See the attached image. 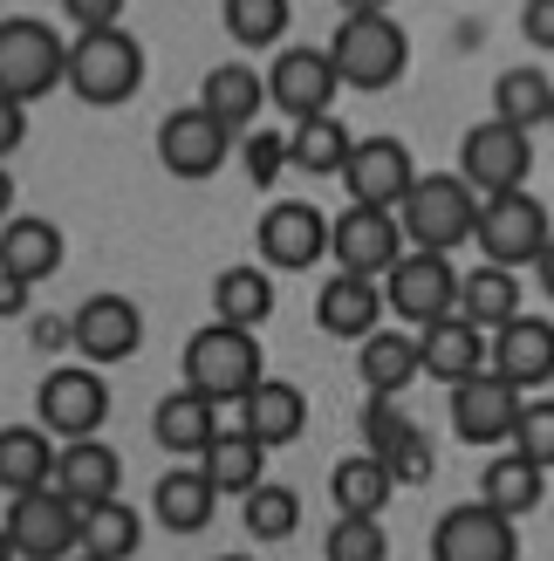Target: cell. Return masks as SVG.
<instances>
[{
  "label": "cell",
  "instance_id": "83f0119b",
  "mask_svg": "<svg viewBox=\"0 0 554 561\" xmlns=\"http://www.w3.org/2000/svg\"><path fill=\"white\" fill-rule=\"evenodd\" d=\"M151 438L164 445V453H192V459H206V445L219 438V404L199 398V390H172V398L151 411Z\"/></svg>",
  "mask_w": 554,
  "mask_h": 561
},
{
  "label": "cell",
  "instance_id": "1f68e13d",
  "mask_svg": "<svg viewBox=\"0 0 554 561\" xmlns=\"http://www.w3.org/2000/svg\"><path fill=\"white\" fill-rule=\"evenodd\" d=\"M199 472L219 486V493H254V486H267V445L254 438V432H219L212 445H206V459H199Z\"/></svg>",
  "mask_w": 554,
  "mask_h": 561
},
{
  "label": "cell",
  "instance_id": "e0dca14e",
  "mask_svg": "<svg viewBox=\"0 0 554 561\" xmlns=\"http://www.w3.org/2000/svg\"><path fill=\"white\" fill-rule=\"evenodd\" d=\"M520 411H528V404H520V390L507 377H493V370H480L473 383L452 390V432L465 445H513Z\"/></svg>",
  "mask_w": 554,
  "mask_h": 561
},
{
  "label": "cell",
  "instance_id": "816d5d0a",
  "mask_svg": "<svg viewBox=\"0 0 554 561\" xmlns=\"http://www.w3.org/2000/svg\"><path fill=\"white\" fill-rule=\"evenodd\" d=\"M547 130H554V117H547Z\"/></svg>",
  "mask_w": 554,
  "mask_h": 561
},
{
  "label": "cell",
  "instance_id": "44dd1931",
  "mask_svg": "<svg viewBox=\"0 0 554 561\" xmlns=\"http://www.w3.org/2000/svg\"><path fill=\"white\" fill-rule=\"evenodd\" d=\"M493 377H507L513 390H541L554 383V322L520 316L493 335Z\"/></svg>",
  "mask_w": 554,
  "mask_h": 561
},
{
  "label": "cell",
  "instance_id": "7dc6e473",
  "mask_svg": "<svg viewBox=\"0 0 554 561\" xmlns=\"http://www.w3.org/2000/svg\"><path fill=\"white\" fill-rule=\"evenodd\" d=\"M0 151H21V103H8V117H0Z\"/></svg>",
  "mask_w": 554,
  "mask_h": 561
},
{
  "label": "cell",
  "instance_id": "d6a6232c",
  "mask_svg": "<svg viewBox=\"0 0 554 561\" xmlns=\"http://www.w3.org/2000/svg\"><path fill=\"white\" fill-rule=\"evenodd\" d=\"M328 493H336V507L343 514H363V520H383V507H391V466H383L377 453H349L336 472H328Z\"/></svg>",
  "mask_w": 554,
  "mask_h": 561
},
{
  "label": "cell",
  "instance_id": "b9f144b4",
  "mask_svg": "<svg viewBox=\"0 0 554 561\" xmlns=\"http://www.w3.org/2000/svg\"><path fill=\"white\" fill-rule=\"evenodd\" d=\"M240 164H246V179L254 185H274L295 164V151H288V137L281 130H246V145H240Z\"/></svg>",
  "mask_w": 554,
  "mask_h": 561
},
{
  "label": "cell",
  "instance_id": "6da1fadb",
  "mask_svg": "<svg viewBox=\"0 0 554 561\" xmlns=\"http://www.w3.org/2000/svg\"><path fill=\"white\" fill-rule=\"evenodd\" d=\"M261 383H267V363H261L254 329H233V322L192 329V343H185V390H199V398H212V404H246Z\"/></svg>",
  "mask_w": 554,
  "mask_h": 561
},
{
  "label": "cell",
  "instance_id": "5b68a950",
  "mask_svg": "<svg viewBox=\"0 0 554 561\" xmlns=\"http://www.w3.org/2000/svg\"><path fill=\"white\" fill-rule=\"evenodd\" d=\"M69 90L90 110H117L145 90V48H137L130 27H109V35H76L69 48Z\"/></svg>",
  "mask_w": 554,
  "mask_h": 561
},
{
  "label": "cell",
  "instance_id": "7c38bea8",
  "mask_svg": "<svg viewBox=\"0 0 554 561\" xmlns=\"http://www.w3.org/2000/svg\"><path fill=\"white\" fill-rule=\"evenodd\" d=\"M227 158H233V130L219 124L212 110H199V103H185V110H172V117L158 124V164L172 179H185V185L212 179Z\"/></svg>",
  "mask_w": 554,
  "mask_h": 561
},
{
  "label": "cell",
  "instance_id": "30bf717a",
  "mask_svg": "<svg viewBox=\"0 0 554 561\" xmlns=\"http://www.w3.org/2000/svg\"><path fill=\"white\" fill-rule=\"evenodd\" d=\"M254 240H261V267L267 274H301V267H315L328 254L336 219H322V206H309V199H274L261 213Z\"/></svg>",
  "mask_w": 554,
  "mask_h": 561
},
{
  "label": "cell",
  "instance_id": "d590c367",
  "mask_svg": "<svg viewBox=\"0 0 554 561\" xmlns=\"http://www.w3.org/2000/svg\"><path fill=\"white\" fill-rule=\"evenodd\" d=\"M493 117L513 124V130H534L554 117V82L547 69H500V82H493Z\"/></svg>",
  "mask_w": 554,
  "mask_h": 561
},
{
  "label": "cell",
  "instance_id": "603a6c76",
  "mask_svg": "<svg viewBox=\"0 0 554 561\" xmlns=\"http://www.w3.org/2000/svg\"><path fill=\"white\" fill-rule=\"evenodd\" d=\"M356 377L370 383V398H404L425 377V350L411 329H377L370 343H356Z\"/></svg>",
  "mask_w": 554,
  "mask_h": 561
},
{
  "label": "cell",
  "instance_id": "60d3db41",
  "mask_svg": "<svg viewBox=\"0 0 554 561\" xmlns=\"http://www.w3.org/2000/svg\"><path fill=\"white\" fill-rule=\"evenodd\" d=\"M383 466H391V480L397 486H425L431 480V472H438V459H431V438H425V425H411L397 445H391V453H377Z\"/></svg>",
  "mask_w": 554,
  "mask_h": 561
},
{
  "label": "cell",
  "instance_id": "484cf974",
  "mask_svg": "<svg viewBox=\"0 0 554 561\" xmlns=\"http://www.w3.org/2000/svg\"><path fill=\"white\" fill-rule=\"evenodd\" d=\"M55 486H62L76 507H103V500H117V486H124V459L109 453L103 438H76V445H62Z\"/></svg>",
  "mask_w": 554,
  "mask_h": 561
},
{
  "label": "cell",
  "instance_id": "c3c4849f",
  "mask_svg": "<svg viewBox=\"0 0 554 561\" xmlns=\"http://www.w3.org/2000/svg\"><path fill=\"white\" fill-rule=\"evenodd\" d=\"M534 280H541V295H547V301H554V240H547V254H541V261H534Z\"/></svg>",
  "mask_w": 554,
  "mask_h": 561
},
{
  "label": "cell",
  "instance_id": "f1b7e54d",
  "mask_svg": "<svg viewBox=\"0 0 554 561\" xmlns=\"http://www.w3.org/2000/svg\"><path fill=\"white\" fill-rule=\"evenodd\" d=\"M240 432H254L267 453L274 445H295L301 432H309V398H301L295 383H281V377H267L254 398L240 404Z\"/></svg>",
  "mask_w": 554,
  "mask_h": 561
},
{
  "label": "cell",
  "instance_id": "9c48e42d",
  "mask_svg": "<svg viewBox=\"0 0 554 561\" xmlns=\"http://www.w3.org/2000/svg\"><path fill=\"white\" fill-rule=\"evenodd\" d=\"M459 267H452V254H411L383 274V301L397 308V316L411 322V329H431V322H446V316H459Z\"/></svg>",
  "mask_w": 554,
  "mask_h": 561
},
{
  "label": "cell",
  "instance_id": "7bdbcfd3",
  "mask_svg": "<svg viewBox=\"0 0 554 561\" xmlns=\"http://www.w3.org/2000/svg\"><path fill=\"white\" fill-rule=\"evenodd\" d=\"M513 453H528L534 466H554V398H528L513 425Z\"/></svg>",
  "mask_w": 554,
  "mask_h": 561
},
{
  "label": "cell",
  "instance_id": "f907efd6",
  "mask_svg": "<svg viewBox=\"0 0 554 561\" xmlns=\"http://www.w3.org/2000/svg\"><path fill=\"white\" fill-rule=\"evenodd\" d=\"M69 561H96V554H69Z\"/></svg>",
  "mask_w": 554,
  "mask_h": 561
},
{
  "label": "cell",
  "instance_id": "2e32d148",
  "mask_svg": "<svg viewBox=\"0 0 554 561\" xmlns=\"http://www.w3.org/2000/svg\"><path fill=\"white\" fill-rule=\"evenodd\" d=\"M431 561H520V527L486 500L452 507L431 527Z\"/></svg>",
  "mask_w": 554,
  "mask_h": 561
},
{
  "label": "cell",
  "instance_id": "7402d4cb",
  "mask_svg": "<svg viewBox=\"0 0 554 561\" xmlns=\"http://www.w3.org/2000/svg\"><path fill=\"white\" fill-rule=\"evenodd\" d=\"M62 227L55 219H35V213H21L0 227V274L14 280V288H35V280H48L55 267H62Z\"/></svg>",
  "mask_w": 554,
  "mask_h": 561
},
{
  "label": "cell",
  "instance_id": "d6986e66",
  "mask_svg": "<svg viewBox=\"0 0 554 561\" xmlns=\"http://www.w3.org/2000/svg\"><path fill=\"white\" fill-rule=\"evenodd\" d=\"M418 350H425V377H438L446 390H459V383H473L480 370H493L486 329H473L465 316H446V322L418 329Z\"/></svg>",
  "mask_w": 554,
  "mask_h": 561
},
{
  "label": "cell",
  "instance_id": "ac0fdd59",
  "mask_svg": "<svg viewBox=\"0 0 554 561\" xmlns=\"http://www.w3.org/2000/svg\"><path fill=\"white\" fill-rule=\"evenodd\" d=\"M69 322H76V350H82L90 370L124 363V356H137V343H145V316H137L130 295H90Z\"/></svg>",
  "mask_w": 554,
  "mask_h": 561
},
{
  "label": "cell",
  "instance_id": "e575fe53",
  "mask_svg": "<svg viewBox=\"0 0 554 561\" xmlns=\"http://www.w3.org/2000/svg\"><path fill=\"white\" fill-rule=\"evenodd\" d=\"M288 151H295V172H309V179H343L349 158H356V137H349V124H336V117H315V124H295Z\"/></svg>",
  "mask_w": 554,
  "mask_h": 561
},
{
  "label": "cell",
  "instance_id": "9a60e30c",
  "mask_svg": "<svg viewBox=\"0 0 554 561\" xmlns=\"http://www.w3.org/2000/svg\"><path fill=\"white\" fill-rule=\"evenodd\" d=\"M418 179L425 172L411 164V151L397 145V137H356V158H349V172H343V192H349V206L397 213Z\"/></svg>",
  "mask_w": 554,
  "mask_h": 561
},
{
  "label": "cell",
  "instance_id": "52a82bcc",
  "mask_svg": "<svg viewBox=\"0 0 554 561\" xmlns=\"http://www.w3.org/2000/svg\"><path fill=\"white\" fill-rule=\"evenodd\" d=\"M8 554L14 561H69V554H82V507L62 486L21 493L8 507Z\"/></svg>",
  "mask_w": 554,
  "mask_h": 561
},
{
  "label": "cell",
  "instance_id": "8fae6325",
  "mask_svg": "<svg viewBox=\"0 0 554 561\" xmlns=\"http://www.w3.org/2000/svg\"><path fill=\"white\" fill-rule=\"evenodd\" d=\"M336 96H343V76L328 62V48H281L267 69V103L295 124H315V117H336Z\"/></svg>",
  "mask_w": 554,
  "mask_h": 561
},
{
  "label": "cell",
  "instance_id": "d4e9b609",
  "mask_svg": "<svg viewBox=\"0 0 554 561\" xmlns=\"http://www.w3.org/2000/svg\"><path fill=\"white\" fill-rule=\"evenodd\" d=\"M55 466H62V453H55L48 425H8L0 432V486H8V500L55 486Z\"/></svg>",
  "mask_w": 554,
  "mask_h": 561
},
{
  "label": "cell",
  "instance_id": "8d00e7d4",
  "mask_svg": "<svg viewBox=\"0 0 554 561\" xmlns=\"http://www.w3.org/2000/svg\"><path fill=\"white\" fill-rule=\"evenodd\" d=\"M145 548V520L124 500H103V507H82V554L96 561H130Z\"/></svg>",
  "mask_w": 554,
  "mask_h": 561
},
{
  "label": "cell",
  "instance_id": "4fadbf2b",
  "mask_svg": "<svg viewBox=\"0 0 554 561\" xmlns=\"http://www.w3.org/2000/svg\"><path fill=\"white\" fill-rule=\"evenodd\" d=\"M328 254H336V274H363V280H383L404 254V219L397 213H377V206H349L336 213V240H328Z\"/></svg>",
  "mask_w": 554,
  "mask_h": 561
},
{
  "label": "cell",
  "instance_id": "5bb4252c",
  "mask_svg": "<svg viewBox=\"0 0 554 561\" xmlns=\"http://www.w3.org/2000/svg\"><path fill=\"white\" fill-rule=\"evenodd\" d=\"M35 411H42V425L55 438H96L103 432V417H109V383L90 370V363H69V370H48L42 390H35Z\"/></svg>",
  "mask_w": 554,
  "mask_h": 561
},
{
  "label": "cell",
  "instance_id": "74e56055",
  "mask_svg": "<svg viewBox=\"0 0 554 561\" xmlns=\"http://www.w3.org/2000/svg\"><path fill=\"white\" fill-rule=\"evenodd\" d=\"M227 35L240 42V48H274L288 35V21H295V8L288 0H227Z\"/></svg>",
  "mask_w": 554,
  "mask_h": 561
},
{
  "label": "cell",
  "instance_id": "f6af8a7d",
  "mask_svg": "<svg viewBox=\"0 0 554 561\" xmlns=\"http://www.w3.org/2000/svg\"><path fill=\"white\" fill-rule=\"evenodd\" d=\"M62 14L82 27V35H109V27H124V0H62Z\"/></svg>",
  "mask_w": 554,
  "mask_h": 561
},
{
  "label": "cell",
  "instance_id": "4dcf8cb0",
  "mask_svg": "<svg viewBox=\"0 0 554 561\" xmlns=\"http://www.w3.org/2000/svg\"><path fill=\"white\" fill-rule=\"evenodd\" d=\"M459 316L473 322V329H486V335H500L507 322H520L528 308H520V274H507V267H473L459 280Z\"/></svg>",
  "mask_w": 554,
  "mask_h": 561
},
{
  "label": "cell",
  "instance_id": "f35d334b",
  "mask_svg": "<svg viewBox=\"0 0 554 561\" xmlns=\"http://www.w3.org/2000/svg\"><path fill=\"white\" fill-rule=\"evenodd\" d=\"M301 527V493L295 486H254L246 493V535L254 541H288Z\"/></svg>",
  "mask_w": 554,
  "mask_h": 561
},
{
  "label": "cell",
  "instance_id": "bcb514c9",
  "mask_svg": "<svg viewBox=\"0 0 554 561\" xmlns=\"http://www.w3.org/2000/svg\"><path fill=\"white\" fill-rule=\"evenodd\" d=\"M520 35L554 55V0H528V8H520Z\"/></svg>",
  "mask_w": 554,
  "mask_h": 561
},
{
  "label": "cell",
  "instance_id": "ab89813d",
  "mask_svg": "<svg viewBox=\"0 0 554 561\" xmlns=\"http://www.w3.org/2000/svg\"><path fill=\"white\" fill-rule=\"evenodd\" d=\"M322 561H391V535H383V520L343 514L322 541Z\"/></svg>",
  "mask_w": 554,
  "mask_h": 561
},
{
  "label": "cell",
  "instance_id": "ffe728a7",
  "mask_svg": "<svg viewBox=\"0 0 554 561\" xmlns=\"http://www.w3.org/2000/svg\"><path fill=\"white\" fill-rule=\"evenodd\" d=\"M383 280H363V274H328L322 295H315V322L343 343H370L377 322H383Z\"/></svg>",
  "mask_w": 554,
  "mask_h": 561
},
{
  "label": "cell",
  "instance_id": "3957f363",
  "mask_svg": "<svg viewBox=\"0 0 554 561\" xmlns=\"http://www.w3.org/2000/svg\"><path fill=\"white\" fill-rule=\"evenodd\" d=\"M480 206L486 199L459 172H431V179L411 185V199L397 206V219H404V240L418 247V254H452V247H465L480 233Z\"/></svg>",
  "mask_w": 554,
  "mask_h": 561
},
{
  "label": "cell",
  "instance_id": "4316f807",
  "mask_svg": "<svg viewBox=\"0 0 554 561\" xmlns=\"http://www.w3.org/2000/svg\"><path fill=\"white\" fill-rule=\"evenodd\" d=\"M199 110H212V117L227 124L233 137H240V130H261L254 117L267 110V76H261V69H246V62H219V69H206Z\"/></svg>",
  "mask_w": 554,
  "mask_h": 561
},
{
  "label": "cell",
  "instance_id": "ee69618b",
  "mask_svg": "<svg viewBox=\"0 0 554 561\" xmlns=\"http://www.w3.org/2000/svg\"><path fill=\"white\" fill-rule=\"evenodd\" d=\"M404 432H411L404 398H370V404H363V453H391Z\"/></svg>",
  "mask_w": 554,
  "mask_h": 561
},
{
  "label": "cell",
  "instance_id": "277c9868",
  "mask_svg": "<svg viewBox=\"0 0 554 561\" xmlns=\"http://www.w3.org/2000/svg\"><path fill=\"white\" fill-rule=\"evenodd\" d=\"M69 48L48 21L35 14H14V21H0V96L8 103H42L55 82H69Z\"/></svg>",
  "mask_w": 554,
  "mask_h": 561
},
{
  "label": "cell",
  "instance_id": "7a4b0ae2",
  "mask_svg": "<svg viewBox=\"0 0 554 561\" xmlns=\"http://www.w3.org/2000/svg\"><path fill=\"white\" fill-rule=\"evenodd\" d=\"M328 62H336L343 76V90H391V82L404 76L411 62V35H404V21L397 14H383V8H349L343 27H336V42H328Z\"/></svg>",
  "mask_w": 554,
  "mask_h": 561
},
{
  "label": "cell",
  "instance_id": "681fc988",
  "mask_svg": "<svg viewBox=\"0 0 554 561\" xmlns=\"http://www.w3.org/2000/svg\"><path fill=\"white\" fill-rule=\"evenodd\" d=\"M212 561H254V554H212Z\"/></svg>",
  "mask_w": 554,
  "mask_h": 561
},
{
  "label": "cell",
  "instance_id": "f546056e",
  "mask_svg": "<svg viewBox=\"0 0 554 561\" xmlns=\"http://www.w3.org/2000/svg\"><path fill=\"white\" fill-rule=\"evenodd\" d=\"M541 493H547V466H534L528 453H493L486 472H480V500H486V507H500L507 520L534 514Z\"/></svg>",
  "mask_w": 554,
  "mask_h": 561
},
{
  "label": "cell",
  "instance_id": "8992f818",
  "mask_svg": "<svg viewBox=\"0 0 554 561\" xmlns=\"http://www.w3.org/2000/svg\"><path fill=\"white\" fill-rule=\"evenodd\" d=\"M528 172H534V137L513 130L500 117H486L465 130L459 145V179L480 192V199H507V192H528Z\"/></svg>",
  "mask_w": 554,
  "mask_h": 561
},
{
  "label": "cell",
  "instance_id": "836d02e7",
  "mask_svg": "<svg viewBox=\"0 0 554 561\" xmlns=\"http://www.w3.org/2000/svg\"><path fill=\"white\" fill-rule=\"evenodd\" d=\"M267 316H274V274L267 267H219V280H212V322L261 329Z\"/></svg>",
  "mask_w": 554,
  "mask_h": 561
},
{
  "label": "cell",
  "instance_id": "ba28073f",
  "mask_svg": "<svg viewBox=\"0 0 554 561\" xmlns=\"http://www.w3.org/2000/svg\"><path fill=\"white\" fill-rule=\"evenodd\" d=\"M480 254H486V267H507V274H520V267H534L541 254H547V240H554V227H547V206L534 199V192H507V199H486L480 206Z\"/></svg>",
  "mask_w": 554,
  "mask_h": 561
},
{
  "label": "cell",
  "instance_id": "cb8c5ba5",
  "mask_svg": "<svg viewBox=\"0 0 554 561\" xmlns=\"http://www.w3.org/2000/svg\"><path fill=\"white\" fill-rule=\"evenodd\" d=\"M151 514H158V527H172V535H206L212 514H219V486L199 466H172L151 486Z\"/></svg>",
  "mask_w": 554,
  "mask_h": 561
}]
</instances>
